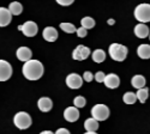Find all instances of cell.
Instances as JSON below:
<instances>
[{"mask_svg":"<svg viewBox=\"0 0 150 134\" xmlns=\"http://www.w3.org/2000/svg\"><path fill=\"white\" fill-rule=\"evenodd\" d=\"M23 76L25 77L28 80H39L43 76V65L39 60H33L30 59L29 61H25L22 68Z\"/></svg>","mask_w":150,"mask_h":134,"instance_id":"6da1fadb","label":"cell"},{"mask_svg":"<svg viewBox=\"0 0 150 134\" xmlns=\"http://www.w3.org/2000/svg\"><path fill=\"white\" fill-rule=\"evenodd\" d=\"M108 52H109V55L110 58L114 60V61H124L125 59L127 56V53H129V49L124 44H120V43H112L108 48Z\"/></svg>","mask_w":150,"mask_h":134,"instance_id":"7a4b0ae2","label":"cell"},{"mask_svg":"<svg viewBox=\"0 0 150 134\" xmlns=\"http://www.w3.org/2000/svg\"><path fill=\"white\" fill-rule=\"evenodd\" d=\"M13 123L17 128L19 129H27L31 126L33 123V120H31V116L25 113V112H19L15 115L13 117Z\"/></svg>","mask_w":150,"mask_h":134,"instance_id":"3957f363","label":"cell"},{"mask_svg":"<svg viewBox=\"0 0 150 134\" xmlns=\"http://www.w3.org/2000/svg\"><path fill=\"white\" fill-rule=\"evenodd\" d=\"M134 18L141 23L150 22V4H139L134 8Z\"/></svg>","mask_w":150,"mask_h":134,"instance_id":"277c9868","label":"cell"},{"mask_svg":"<svg viewBox=\"0 0 150 134\" xmlns=\"http://www.w3.org/2000/svg\"><path fill=\"white\" fill-rule=\"evenodd\" d=\"M91 115H93V119H95L96 121H106L109 115H110V112H109V108L105 104H96L91 109Z\"/></svg>","mask_w":150,"mask_h":134,"instance_id":"5b68a950","label":"cell"},{"mask_svg":"<svg viewBox=\"0 0 150 134\" xmlns=\"http://www.w3.org/2000/svg\"><path fill=\"white\" fill-rule=\"evenodd\" d=\"M18 30H21L24 35L27 36V37H34V36H36L39 28H37V24L35 22L28 20V22L24 23L23 25H19Z\"/></svg>","mask_w":150,"mask_h":134,"instance_id":"8992f818","label":"cell"},{"mask_svg":"<svg viewBox=\"0 0 150 134\" xmlns=\"http://www.w3.org/2000/svg\"><path fill=\"white\" fill-rule=\"evenodd\" d=\"M89 55H90V49L83 44L77 46L72 53L73 60H77V61H83V60H85Z\"/></svg>","mask_w":150,"mask_h":134,"instance_id":"52a82bcc","label":"cell"},{"mask_svg":"<svg viewBox=\"0 0 150 134\" xmlns=\"http://www.w3.org/2000/svg\"><path fill=\"white\" fill-rule=\"evenodd\" d=\"M12 76V66L6 60H0V81H6Z\"/></svg>","mask_w":150,"mask_h":134,"instance_id":"ba28073f","label":"cell"},{"mask_svg":"<svg viewBox=\"0 0 150 134\" xmlns=\"http://www.w3.org/2000/svg\"><path fill=\"white\" fill-rule=\"evenodd\" d=\"M66 85L70 88V89H79L82 85H83V78L77 74V73H71L66 77Z\"/></svg>","mask_w":150,"mask_h":134,"instance_id":"9c48e42d","label":"cell"},{"mask_svg":"<svg viewBox=\"0 0 150 134\" xmlns=\"http://www.w3.org/2000/svg\"><path fill=\"white\" fill-rule=\"evenodd\" d=\"M64 119L67 122H76L79 119V112L76 107H69L64 110Z\"/></svg>","mask_w":150,"mask_h":134,"instance_id":"30bf717a","label":"cell"},{"mask_svg":"<svg viewBox=\"0 0 150 134\" xmlns=\"http://www.w3.org/2000/svg\"><path fill=\"white\" fill-rule=\"evenodd\" d=\"M16 56L19 61L25 62V61H29V60L33 58V52L28 47H19L16 52Z\"/></svg>","mask_w":150,"mask_h":134,"instance_id":"8fae6325","label":"cell"},{"mask_svg":"<svg viewBox=\"0 0 150 134\" xmlns=\"http://www.w3.org/2000/svg\"><path fill=\"white\" fill-rule=\"evenodd\" d=\"M103 83L108 89H117L120 85V79L115 73H109V74H107L105 77Z\"/></svg>","mask_w":150,"mask_h":134,"instance_id":"7c38bea8","label":"cell"},{"mask_svg":"<svg viewBox=\"0 0 150 134\" xmlns=\"http://www.w3.org/2000/svg\"><path fill=\"white\" fill-rule=\"evenodd\" d=\"M42 36L43 39L47 41V42H55L58 40V31L55 28L53 27H46L43 29V32H42Z\"/></svg>","mask_w":150,"mask_h":134,"instance_id":"4fadbf2b","label":"cell"},{"mask_svg":"<svg viewBox=\"0 0 150 134\" xmlns=\"http://www.w3.org/2000/svg\"><path fill=\"white\" fill-rule=\"evenodd\" d=\"M12 20V15L6 7H0V27H7Z\"/></svg>","mask_w":150,"mask_h":134,"instance_id":"5bb4252c","label":"cell"},{"mask_svg":"<svg viewBox=\"0 0 150 134\" xmlns=\"http://www.w3.org/2000/svg\"><path fill=\"white\" fill-rule=\"evenodd\" d=\"M37 107L42 113H48L49 110H52L53 108V102L51 98L48 97H41V98L37 101Z\"/></svg>","mask_w":150,"mask_h":134,"instance_id":"9a60e30c","label":"cell"},{"mask_svg":"<svg viewBox=\"0 0 150 134\" xmlns=\"http://www.w3.org/2000/svg\"><path fill=\"white\" fill-rule=\"evenodd\" d=\"M149 34H150V30L144 23H139L134 27V35L138 39H145L149 36Z\"/></svg>","mask_w":150,"mask_h":134,"instance_id":"2e32d148","label":"cell"},{"mask_svg":"<svg viewBox=\"0 0 150 134\" xmlns=\"http://www.w3.org/2000/svg\"><path fill=\"white\" fill-rule=\"evenodd\" d=\"M137 54H138V56L143 60L150 59V46L144 44V43L138 46V48H137Z\"/></svg>","mask_w":150,"mask_h":134,"instance_id":"e0dca14e","label":"cell"},{"mask_svg":"<svg viewBox=\"0 0 150 134\" xmlns=\"http://www.w3.org/2000/svg\"><path fill=\"white\" fill-rule=\"evenodd\" d=\"M131 84H132V86L134 89H142L145 86V78L142 76V74H136L132 77L131 79Z\"/></svg>","mask_w":150,"mask_h":134,"instance_id":"ac0fdd59","label":"cell"},{"mask_svg":"<svg viewBox=\"0 0 150 134\" xmlns=\"http://www.w3.org/2000/svg\"><path fill=\"white\" fill-rule=\"evenodd\" d=\"M84 128L86 132H96L98 129V121H96L93 117L86 119L84 122Z\"/></svg>","mask_w":150,"mask_h":134,"instance_id":"d6986e66","label":"cell"},{"mask_svg":"<svg viewBox=\"0 0 150 134\" xmlns=\"http://www.w3.org/2000/svg\"><path fill=\"white\" fill-rule=\"evenodd\" d=\"M8 11L11 12L12 16H19L22 12H23V6L21 3L18 1H12L10 5H8Z\"/></svg>","mask_w":150,"mask_h":134,"instance_id":"ffe728a7","label":"cell"},{"mask_svg":"<svg viewBox=\"0 0 150 134\" xmlns=\"http://www.w3.org/2000/svg\"><path fill=\"white\" fill-rule=\"evenodd\" d=\"M91 56H93L94 62H96V64H101V62H103L105 60H106V52L102 51V49H96V51L93 52Z\"/></svg>","mask_w":150,"mask_h":134,"instance_id":"44dd1931","label":"cell"},{"mask_svg":"<svg viewBox=\"0 0 150 134\" xmlns=\"http://www.w3.org/2000/svg\"><path fill=\"white\" fill-rule=\"evenodd\" d=\"M137 96V100H138L141 103H145L148 97H149V89L148 88H142V89H138L136 93Z\"/></svg>","mask_w":150,"mask_h":134,"instance_id":"7402d4cb","label":"cell"},{"mask_svg":"<svg viewBox=\"0 0 150 134\" xmlns=\"http://www.w3.org/2000/svg\"><path fill=\"white\" fill-rule=\"evenodd\" d=\"M81 24H82V27H83L84 29L89 30V29H93V28L95 27L96 23H95V19L91 18V17H84V18H82Z\"/></svg>","mask_w":150,"mask_h":134,"instance_id":"603a6c76","label":"cell"},{"mask_svg":"<svg viewBox=\"0 0 150 134\" xmlns=\"http://www.w3.org/2000/svg\"><path fill=\"white\" fill-rule=\"evenodd\" d=\"M122 101L126 104H134L137 101V96L133 92H125V95L122 97Z\"/></svg>","mask_w":150,"mask_h":134,"instance_id":"cb8c5ba5","label":"cell"},{"mask_svg":"<svg viewBox=\"0 0 150 134\" xmlns=\"http://www.w3.org/2000/svg\"><path fill=\"white\" fill-rule=\"evenodd\" d=\"M60 29L66 32V34H73V32H76V27L73 25V24L71 23H60Z\"/></svg>","mask_w":150,"mask_h":134,"instance_id":"d4e9b609","label":"cell"},{"mask_svg":"<svg viewBox=\"0 0 150 134\" xmlns=\"http://www.w3.org/2000/svg\"><path fill=\"white\" fill-rule=\"evenodd\" d=\"M85 104H86V100L83 96H77L76 98L73 100V105L76 108H84Z\"/></svg>","mask_w":150,"mask_h":134,"instance_id":"484cf974","label":"cell"},{"mask_svg":"<svg viewBox=\"0 0 150 134\" xmlns=\"http://www.w3.org/2000/svg\"><path fill=\"white\" fill-rule=\"evenodd\" d=\"M105 77H106V74L103 72H101V71H98L96 74L94 76V78H95V80L97 81V83H103V80H105Z\"/></svg>","mask_w":150,"mask_h":134,"instance_id":"4316f807","label":"cell"},{"mask_svg":"<svg viewBox=\"0 0 150 134\" xmlns=\"http://www.w3.org/2000/svg\"><path fill=\"white\" fill-rule=\"evenodd\" d=\"M76 32H77V36H78L79 39H83V37H85V36L88 35V30L84 29L83 27H81L79 29H77V30H76Z\"/></svg>","mask_w":150,"mask_h":134,"instance_id":"83f0119b","label":"cell"},{"mask_svg":"<svg viewBox=\"0 0 150 134\" xmlns=\"http://www.w3.org/2000/svg\"><path fill=\"white\" fill-rule=\"evenodd\" d=\"M93 79H94V74H93L91 72H89V71L84 72V74H83V80H85L86 83H90Z\"/></svg>","mask_w":150,"mask_h":134,"instance_id":"f1b7e54d","label":"cell"},{"mask_svg":"<svg viewBox=\"0 0 150 134\" xmlns=\"http://www.w3.org/2000/svg\"><path fill=\"white\" fill-rule=\"evenodd\" d=\"M55 1L61 6H70L71 4H73L74 0H55Z\"/></svg>","mask_w":150,"mask_h":134,"instance_id":"f546056e","label":"cell"},{"mask_svg":"<svg viewBox=\"0 0 150 134\" xmlns=\"http://www.w3.org/2000/svg\"><path fill=\"white\" fill-rule=\"evenodd\" d=\"M54 134H71V133H70L69 129H66V128H59Z\"/></svg>","mask_w":150,"mask_h":134,"instance_id":"4dcf8cb0","label":"cell"},{"mask_svg":"<svg viewBox=\"0 0 150 134\" xmlns=\"http://www.w3.org/2000/svg\"><path fill=\"white\" fill-rule=\"evenodd\" d=\"M40 134H54V133L51 132V130H43V132H41Z\"/></svg>","mask_w":150,"mask_h":134,"instance_id":"1f68e13d","label":"cell"},{"mask_svg":"<svg viewBox=\"0 0 150 134\" xmlns=\"http://www.w3.org/2000/svg\"><path fill=\"white\" fill-rule=\"evenodd\" d=\"M107 23L109 24V25H113V24H114L115 22H114V19H108V20H107Z\"/></svg>","mask_w":150,"mask_h":134,"instance_id":"d6a6232c","label":"cell"},{"mask_svg":"<svg viewBox=\"0 0 150 134\" xmlns=\"http://www.w3.org/2000/svg\"><path fill=\"white\" fill-rule=\"evenodd\" d=\"M85 134H97V133L96 132H86Z\"/></svg>","mask_w":150,"mask_h":134,"instance_id":"836d02e7","label":"cell"},{"mask_svg":"<svg viewBox=\"0 0 150 134\" xmlns=\"http://www.w3.org/2000/svg\"><path fill=\"white\" fill-rule=\"evenodd\" d=\"M149 39H150V34H149Z\"/></svg>","mask_w":150,"mask_h":134,"instance_id":"e575fe53","label":"cell"}]
</instances>
